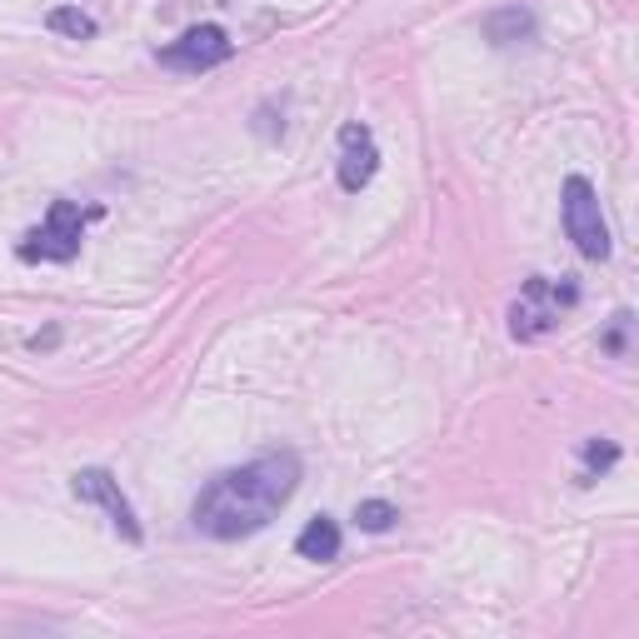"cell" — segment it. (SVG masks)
Returning <instances> with one entry per match:
<instances>
[{
	"mask_svg": "<svg viewBox=\"0 0 639 639\" xmlns=\"http://www.w3.org/2000/svg\"><path fill=\"white\" fill-rule=\"evenodd\" d=\"M300 455L295 449H270L250 465H235L215 475L190 505V525L210 539H245L260 535L300 489Z\"/></svg>",
	"mask_w": 639,
	"mask_h": 639,
	"instance_id": "6da1fadb",
	"label": "cell"
},
{
	"mask_svg": "<svg viewBox=\"0 0 639 639\" xmlns=\"http://www.w3.org/2000/svg\"><path fill=\"white\" fill-rule=\"evenodd\" d=\"M579 305V290L569 280H545V275H529L525 290L515 295L509 305V335L515 339H545L549 329L565 320V310Z\"/></svg>",
	"mask_w": 639,
	"mask_h": 639,
	"instance_id": "7a4b0ae2",
	"label": "cell"
},
{
	"mask_svg": "<svg viewBox=\"0 0 639 639\" xmlns=\"http://www.w3.org/2000/svg\"><path fill=\"white\" fill-rule=\"evenodd\" d=\"M559 210H565V230L585 260H609V225L599 210V190L585 175H569L559 190Z\"/></svg>",
	"mask_w": 639,
	"mask_h": 639,
	"instance_id": "3957f363",
	"label": "cell"
},
{
	"mask_svg": "<svg viewBox=\"0 0 639 639\" xmlns=\"http://www.w3.org/2000/svg\"><path fill=\"white\" fill-rule=\"evenodd\" d=\"M80 240H85V215H80V205H75V200H50L45 220L20 240V255L65 265V260L80 255Z\"/></svg>",
	"mask_w": 639,
	"mask_h": 639,
	"instance_id": "277c9868",
	"label": "cell"
},
{
	"mask_svg": "<svg viewBox=\"0 0 639 639\" xmlns=\"http://www.w3.org/2000/svg\"><path fill=\"white\" fill-rule=\"evenodd\" d=\"M235 55V40L225 36L220 26H195L175 40V45L160 50V65L170 70H185V75H200V70H215Z\"/></svg>",
	"mask_w": 639,
	"mask_h": 639,
	"instance_id": "5b68a950",
	"label": "cell"
},
{
	"mask_svg": "<svg viewBox=\"0 0 639 639\" xmlns=\"http://www.w3.org/2000/svg\"><path fill=\"white\" fill-rule=\"evenodd\" d=\"M75 495L80 499H90V505H100L110 515V525L120 529V539H130V545H140V519H135V509H130V499H125V489L115 485V475L110 469H80L75 475Z\"/></svg>",
	"mask_w": 639,
	"mask_h": 639,
	"instance_id": "8992f818",
	"label": "cell"
},
{
	"mask_svg": "<svg viewBox=\"0 0 639 639\" xmlns=\"http://www.w3.org/2000/svg\"><path fill=\"white\" fill-rule=\"evenodd\" d=\"M375 170H379V145L369 135V125H359V120L339 125V190L359 195L375 180Z\"/></svg>",
	"mask_w": 639,
	"mask_h": 639,
	"instance_id": "52a82bcc",
	"label": "cell"
},
{
	"mask_svg": "<svg viewBox=\"0 0 639 639\" xmlns=\"http://www.w3.org/2000/svg\"><path fill=\"white\" fill-rule=\"evenodd\" d=\"M489 45H519V40H535V16L525 6H499L479 20Z\"/></svg>",
	"mask_w": 639,
	"mask_h": 639,
	"instance_id": "ba28073f",
	"label": "cell"
},
{
	"mask_svg": "<svg viewBox=\"0 0 639 639\" xmlns=\"http://www.w3.org/2000/svg\"><path fill=\"white\" fill-rule=\"evenodd\" d=\"M295 555L300 559H315V565H325V559L339 555V525L329 515H315L305 529H300L295 539Z\"/></svg>",
	"mask_w": 639,
	"mask_h": 639,
	"instance_id": "9c48e42d",
	"label": "cell"
},
{
	"mask_svg": "<svg viewBox=\"0 0 639 639\" xmlns=\"http://www.w3.org/2000/svg\"><path fill=\"white\" fill-rule=\"evenodd\" d=\"M45 26L55 30V36H70V40H90V36H95V20H90L80 6H55L45 16Z\"/></svg>",
	"mask_w": 639,
	"mask_h": 639,
	"instance_id": "30bf717a",
	"label": "cell"
},
{
	"mask_svg": "<svg viewBox=\"0 0 639 639\" xmlns=\"http://www.w3.org/2000/svg\"><path fill=\"white\" fill-rule=\"evenodd\" d=\"M399 509L389 505V499H359L355 505V525L369 529V535H385V529H395Z\"/></svg>",
	"mask_w": 639,
	"mask_h": 639,
	"instance_id": "8fae6325",
	"label": "cell"
},
{
	"mask_svg": "<svg viewBox=\"0 0 639 639\" xmlns=\"http://www.w3.org/2000/svg\"><path fill=\"white\" fill-rule=\"evenodd\" d=\"M619 459V445H609V439H589L585 445V465H589V475H595V469H609Z\"/></svg>",
	"mask_w": 639,
	"mask_h": 639,
	"instance_id": "7c38bea8",
	"label": "cell"
},
{
	"mask_svg": "<svg viewBox=\"0 0 639 639\" xmlns=\"http://www.w3.org/2000/svg\"><path fill=\"white\" fill-rule=\"evenodd\" d=\"M625 325H629V315L619 310L615 325H609V335H605V349H609V355H619V349H625Z\"/></svg>",
	"mask_w": 639,
	"mask_h": 639,
	"instance_id": "4fadbf2b",
	"label": "cell"
}]
</instances>
